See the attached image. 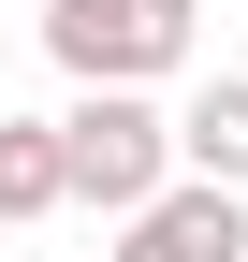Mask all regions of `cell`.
Masks as SVG:
<instances>
[{
  "label": "cell",
  "instance_id": "obj_1",
  "mask_svg": "<svg viewBox=\"0 0 248 262\" xmlns=\"http://www.w3.org/2000/svg\"><path fill=\"white\" fill-rule=\"evenodd\" d=\"M58 175H73V204H102V219L161 204L175 189V117L146 102V88H88V102L58 117Z\"/></svg>",
  "mask_w": 248,
  "mask_h": 262
},
{
  "label": "cell",
  "instance_id": "obj_2",
  "mask_svg": "<svg viewBox=\"0 0 248 262\" xmlns=\"http://www.w3.org/2000/svg\"><path fill=\"white\" fill-rule=\"evenodd\" d=\"M190 44H204L190 0H44V58L73 88H146V73H175Z\"/></svg>",
  "mask_w": 248,
  "mask_h": 262
},
{
  "label": "cell",
  "instance_id": "obj_3",
  "mask_svg": "<svg viewBox=\"0 0 248 262\" xmlns=\"http://www.w3.org/2000/svg\"><path fill=\"white\" fill-rule=\"evenodd\" d=\"M117 262H248V189H219V175H175L161 204H132Z\"/></svg>",
  "mask_w": 248,
  "mask_h": 262
},
{
  "label": "cell",
  "instance_id": "obj_4",
  "mask_svg": "<svg viewBox=\"0 0 248 262\" xmlns=\"http://www.w3.org/2000/svg\"><path fill=\"white\" fill-rule=\"evenodd\" d=\"M175 160H190V175H219V189H248V73H204V88H190Z\"/></svg>",
  "mask_w": 248,
  "mask_h": 262
},
{
  "label": "cell",
  "instance_id": "obj_5",
  "mask_svg": "<svg viewBox=\"0 0 248 262\" xmlns=\"http://www.w3.org/2000/svg\"><path fill=\"white\" fill-rule=\"evenodd\" d=\"M73 175H58V117H0V219H58Z\"/></svg>",
  "mask_w": 248,
  "mask_h": 262
}]
</instances>
